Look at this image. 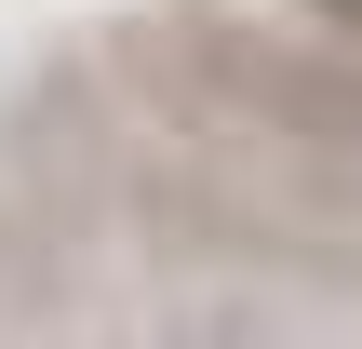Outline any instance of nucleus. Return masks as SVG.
<instances>
[]
</instances>
